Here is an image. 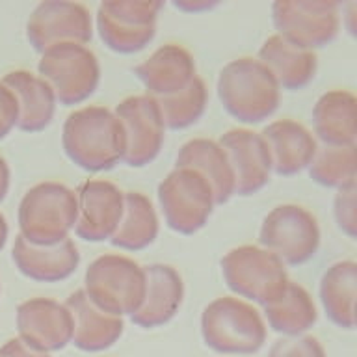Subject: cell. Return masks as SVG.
Returning <instances> with one entry per match:
<instances>
[{"instance_id":"4dcf8cb0","label":"cell","mask_w":357,"mask_h":357,"mask_svg":"<svg viewBox=\"0 0 357 357\" xmlns=\"http://www.w3.org/2000/svg\"><path fill=\"white\" fill-rule=\"evenodd\" d=\"M268 357H326V351L317 337L298 335L275 340L268 351Z\"/></svg>"},{"instance_id":"8d00e7d4","label":"cell","mask_w":357,"mask_h":357,"mask_svg":"<svg viewBox=\"0 0 357 357\" xmlns=\"http://www.w3.org/2000/svg\"><path fill=\"white\" fill-rule=\"evenodd\" d=\"M8 233H10V229H8V222H6V216L0 212V251L4 250L6 242H8Z\"/></svg>"},{"instance_id":"4316f807","label":"cell","mask_w":357,"mask_h":357,"mask_svg":"<svg viewBox=\"0 0 357 357\" xmlns=\"http://www.w3.org/2000/svg\"><path fill=\"white\" fill-rule=\"evenodd\" d=\"M158 236V216L151 199L142 192H125L123 214L112 234V245L125 251H142Z\"/></svg>"},{"instance_id":"603a6c76","label":"cell","mask_w":357,"mask_h":357,"mask_svg":"<svg viewBox=\"0 0 357 357\" xmlns=\"http://www.w3.org/2000/svg\"><path fill=\"white\" fill-rule=\"evenodd\" d=\"M257 60L268 67V71L272 73L281 89L300 91L317 77V54L312 50L292 45L278 33L270 36L262 43Z\"/></svg>"},{"instance_id":"ac0fdd59","label":"cell","mask_w":357,"mask_h":357,"mask_svg":"<svg viewBox=\"0 0 357 357\" xmlns=\"http://www.w3.org/2000/svg\"><path fill=\"white\" fill-rule=\"evenodd\" d=\"M145 268V296L132 320L138 328L153 329L167 324L178 312L184 300L181 273L169 264H149Z\"/></svg>"},{"instance_id":"484cf974","label":"cell","mask_w":357,"mask_h":357,"mask_svg":"<svg viewBox=\"0 0 357 357\" xmlns=\"http://www.w3.org/2000/svg\"><path fill=\"white\" fill-rule=\"evenodd\" d=\"M356 261H339L320 279V301L326 317L342 329L356 328Z\"/></svg>"},{"instance_id":"e0dca14e","label":"cell","mask_w":357,"mask_h":357,"mask_svg":"<svg viewBox=\"0 0 357 357\" xmlns=\"http://www.w3.org/2000/svg\"><path fill=\"white\" fill-rule=\"evenodd\" d=\"M11 259L24 278L39 283H58L71 278L80 264V253L73 238L54 245H36L21 234L13 242Z\"/></svg>"},{"instance_id":"3957f363","label":"cell","mask_w":357,"mask_h":357,"mask_svg":"<svg viewBox=\"0 0 357 357\" xmlns=\"http://www.w3.org/2000/svg\"><path fill=\"white\" fill-rule=\"evenodd\" d=\"M77 192L56 181L28 190L19 203V234L36 245H54L71 238L77 223Z\"/></svg>"},{"instance_id":"f1b7e54d","label":"cell","mask_w":357,"mask_h":357,"mask_svg":"<svg viewBox=\"0 0 357 357\" xmlns=\"http://www.w3.org/2000/svg\"><path fill=\"white\" fill-rule=\"evenodd\" d=\"M309 175L326 188H344L356 183V145H318L309 164Z\"/></svg>"},{"instance_id":"8992f818","label":"cell","mask_w":357,"mask_h":357,"mask_svg":"<svg viewBox=\"0 0 357 357\" xmlns=\"http://www.w3.org/2000/svg\"><path fill=\"white\" fill-rule=\"evenodd\" d=\"M222 275L236 298L268 305L289 284L287 266L262 245H238L222 259Z\"/></svg>"},{"instance_id":"8fae6325","label":"cell","mask_w":357,"mask_h":357,"mask_svg":"<svg viewBox=\"0 0 357 357\" xmlns=\"http://www.w3.org/2000/svg\"><path fill=\"white\" fill-rule=\"evenodd\" d=\"M339 8L326 0H278L272 4V21L278 36L314 52L339 36Z\"/></svg>"},{"instance_id":"9a60e30c","label":"cell","mask_w":357,"mask_h":357,"mask_svg":"<svg viewBox=\"0 0 357 357\" xmlns=\"http://www.w3.org/2000/svg\"><path fill=\"white\" fill-rule=\"evenodd\" d=\"M123 192L110 181L88 178L77 190L75 234L86 242H105L116 233L123 214Z\"/></svg>"},{"instance_id":"e575fe53","label":"cell","mask_w":357,"mask_h":357,"mask_svg":"<svg viewBox=\"0 0 357 357\" xmlns=\"http://www.w3.org/2000/svg\"><path fill=\"white\" fill-rule=\"evenodd\" d=\"M214 6H218V2H208V0H178V2H175V8L181 11H186V13L211 10Z\"/></svg>"},{"instance_id":"836d02e7","label":"cell","mask_w":357,"mask_h":357,"mask_svg":"<svg viewBox=\"0 0 357 357\" xmlns=\"http://www.w3.org/2000/svg\"><path fill=\"white\" fill-rule=\"evenodd\" d=\"M0 357H50L45 351L33 350L32 346H28L26 342H22L19 337L10 339L2 348H0Z\"/></svg>"},{"instance_id":"ba28073f","label":"cell","mask_w":357,"mask_h":357,"mask_svg":"<svg viewBox=\"0 0 357 357\" xmlns=\"http://www.w3.org/2000/svg\"><path fill=\"white\" fill-rule=\"evenodd\" d=\"M158 205L172 231L194 234L205 227L216 201L203 175L192 167H175L158 184Z\"/></svg>"},{"instance_id":"6da1fadb","label":"cell","mask_w":357,"mask_h":357,"mask_svg":"<svg viewBox=\"0 0 357 357\" xmlns=\"http://www.w3.org/2000/svg\"><path fill=\"white\" fill-rule=\"evenodd\" d=\"M61 145L73 164L86 172H108L123 164L127 136L116 112L84 106L69 114L61 128Z\"/></svg>"},{"instance_id":"30bf717a","label":"cell","mask_w":357,"mask_h":357,"mask_svg":"<svg viewBox=\"0 0 357 357\" xmlns=\"http://www.w3.org/2000/svg\"><path fill=\"white\" fill-rule=\"evenodd\" d=\"M164 8L156 0H106L100 2L95 24L100 41L117 54L144 50L156 36L158 13Z\"/></svg>"},{"instance_id":"52a82bcc","label":"cell","mask_w":357,"mask_h":357,"mask_svg":"<svg viewBox=\"0 0 357 357\" xmlns=\"http://www.w3.org/2000/svg\"><path fill=\"white\" fill-rule=\"evenodd\" d=\"M39 77L54 91L56 102L82 105L95 93L100 80L99 60L88 45L61 43L41 54Z\"/></svg>"},{"instance_id":"5bb4252c","label":"cell","mask_w":357,"mask_h":357,"mask_svg":"<svg viewBox=\"0 0 357 357\" xmlns=\"http://www.w3.org/2000/svg\"><path fill=\"white\" fill-rule=\"evenodd\" d=\"M19 339L33 350L58 351L71 342L73 320L66 303L52 298H30L17 307Z\"/></svg>"},{"instance_id":"7c38bea8","label":"cell","mask_w":357,"mask_h":357,"mask_svg":"<svg viewBox=\"0 0 357 357\" xmlns=\"http://www.w3.org/2000/svg\"><path fill=\"white\" fill-rule=\"evenodd\" d=\"M93 38V17L80 2L45 0L26 22V39L39 54L61 43L88 45Z\"/></svg>"},{"instance_id":"44dd1931","label":"cell","mask_w":357,"mask_h":357,"mask_svg":"<svg viewBox=\"0 0 357 357\" xmlns=\"http://www.w3.org/2000/svg\"><path fill=\"white\" fill-rule=\"evenodd\" d=\"M66 307L73 320L71 342L78 350L102 351L116 344L123 335V318L99 309L82 289L67 298Z\"/></svg>"},{"instance_id":"cb8c5ba5","label":"cell","mask_w":357,"mask_h":357,"mask_svg":"<svg viewBox=\"0 0 357 357\" xmlns=\"http://www.w3.org/2000/svg\"><path fill=\"white\" fill-rule=\"evenodd\" d=\"M175 167H192L206 178L214 192L216 205L227 203L234 195V173L227 153L216 139L194 138L178 149Z\"/></svg>"},{"instance_id":"d6a6232c","label":"cell","mask_w":357,"mask_h":357,"mask_svg":"<svg viewBox=\"0 0 357 357\" xmlns=\"http://www.w3.org/2000/svg\"><path fill=\"white\" fill-rule=\"evenodd\" d=\"M19 119V106L10 89L0 82V142L8 138L13 128H17Z\"/></svg>"},{"instance_id":"d590c367","label":"cell","mask_w":357,"mask_h":357,"mask_svg":"<svg viewBox=\"0 0 357 357\" xmlns=\"http://www.w3.org/2000/svg\"><path fill=\"white\" fill-rule=\"evenodd\" d=\"M10 181L11 172L4 156H0V203L6 199V195L10 192Z\"/></svg>"},{"instance_id":"ffe728a7","label":"cell","mask_w":357,"mask_h":357,"mask_svg":"<svg viewBox=\"0 0 357 357\" xmlns=\"http://www.w3.org/2000/svg\"><path fill=\"white\" fill-rule=\"evenodd\" d=\"M134 73L147 89V95L155 99L177 93L197 77L194 56L177 43L158 47Z\"/></svg>"},{"instance_id":"9c48e42d","label":"cell","mask_w":357,"mask_h":357,"mask_svg":"<svg viewBox=\"0 0 357 357\" xmlns=\"http://www.w3.org/2000/svg\"><path fill=\"white\" fill-rule=\"evenodd\" d=\"M259 242L279 257L284 266H300L317 255L320 248V225L305 206L284 203L273 206L262 220Z\"/></svg>"},{"instance_id":"5b68a950","label":"cell","mask_w":357,"mask_h":357,"mask_svg":"<svg viewBox=\"0 0 357 357\" xmlns=\"http://www.w3.org/2000/svg\"><path fill=\"white\" fill-rule=\"evenodd\" d=\"M84 292L114 317H132L145 296V268L127 255L97 257L84 275Z\"/></svg>"},{"instance_id":"2e32d148","label":"cell","mask_w":357,"mask_h":357,"mask_svg":"<svg viewBox=\"0 0 357 357\" xmlns=\"http://www.w3.org/2000/svg\"><path fill=\"white\" fill-rule=\"evenodd\" d=\"M227 153L234 173V195H253L272 178V158L261 132L250 128H231L218 139Z\"/></svg>"},{"instance_id":"d6986e66","label":"cell","mask_w":357,"mask_h":357,"mask_svg":"<svg viewBox=\"0 0 357 357\" xmlns=\"http://www.w3.org/2000/svg\"><path fill=\"white\" fill-rule=\"evenodd\" d=\"M270 158L272 172L281 177H292L307 169L318 149L314 134L294 119H278L261 132Z\"/></svg>"},{"instance_id":"277c9868","label":"cell","mask_w":357,"mask_h":357,"mask_svg":"<svg viewBox=\"0 0 357 357\" xmlns=\"http://www.w3.org/2000/svg\"><path fill=\"white\" fill-rule=\"evenodd\" d=\"M201 335L205 344L218 354L250 356L266 342V324L250 301L222 296L203 309Z\"/></svg>"},{"instance_id":"1f68e13d","label":"cell","mask_w":357,"mask_h":357,"mask_svg":"<svg viewBox=\"0 0 357 357\" xmlns=\"http://www.w3.org/2000/svg\"><path fill=\"white\" fill-rule=\"evenodd\" d=\"M356 183L348 184L344 188L337 190L333 201V214L335 222L339 229L348 236V238H356Z\"/></svg>"},{"instance_id":"7a4b0ae2","label":"cell","mask_w":357,"mask_h":357,"mask_svg":"<svg viewBox=\"0 0 357 357\" xmlns=\"http://www.w3.org/2000/svg\"><path fill=\"white\" fill-rule=\"evenodd\" d=\"M218 99L229 116L248 125L270 119L281 102V88L268 67L251 56L223 66L218 77Z\"/></svg>"},{"instance_id":"f546056e","label":"cell","mask_w":357,"mask_h":357,"mask_svg":"<svg viewBox=\"0 0 357 357\" xmlns=\"http://www.w3.org/2000/svg\"><path fill=\"white\" fill-rule=\"evenodd\" d=\"M206 100H208V93H206L205 82L199 77H195L186 88L177 93L158 97L156 102L162 112L166 128L183 130L199 121L201 116L205 114Z\"/></svg>"},{"instance_id":"7402d4cb","label":"cell","mask_w":357,"mask_h":357,"mask_svg":"<svg viewBox=\"0 0 357 357\" xmlns=\"http://www.w3.org/2000/svg\"><path fill=\"white\" fill-rule=\"evenodd\" d=\"M0 82L10 89L19 106L17 128L22 132H41L54 119L56 97L49 84L39 75L17 69L8 73Z\"/></svg>"},{"instance_id":"83f0119b","label":"cell","mask_w":357,"mask_h":357,"mask_svg":"<svg viewBox=\"0 0 357 357\" xmlns=\"http://www.w3.org/2000/svg\"><path fill=\"white\" fill-rule=\"evenodd\" d=\"M262 309L268 326L284 337L303 335L317 324L318 318L317 305L311 294L294 281H289L283 294Z\"/></svg>"},{"instance_id":"d4e9b609","label":"cell","mask_w":357,"mask_h":357,"mask_svg":"<svg viewBox=\"0 0 357 357\" xmlns=\"http://www.w3.org/2000/svg\"><path fill=\"white\" fill-rule=\"evenodd\" d=\"M314 138L324 145H356L357 99L346 89H331L320 95L312 108Z\"/></svg>"},{"instance_id":"4fadbf2b","label":"cell","mask_w":357,"mask_h":357,"mask_svg":"<svg viewBox=\"0 0 357 357\" xmlns=\"http://www.w3.org/2000/svg\"><path fill=\"white\" fill-rule=\"evenodd\" d=\"M125 136L127 151L123 164L128 167H145L160 155L166 139V125L162 119L155 97L151 95H130L116 106Z\"/></svg>"}]
</instances>
